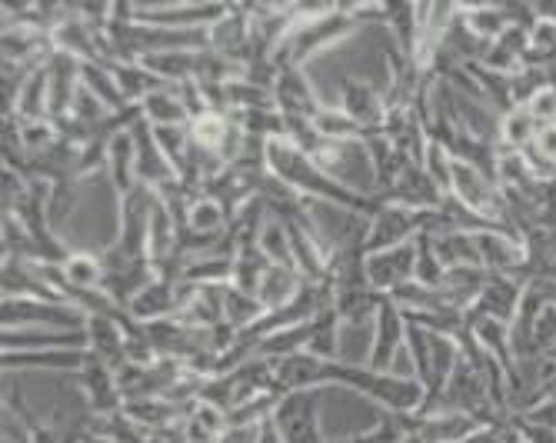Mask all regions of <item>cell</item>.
<instances>
[{"label": "cell", "mask_w": 556, "mask_h": 443, "mask_svg": "<svg viewBox=\"0 0 556 443\" xmlns=\"http://www.w3.org/2000/svg\"><path fill=\"white\" fill-rule=\"evenodd\" d=\"M400 320H403V314L396 311L393 301H383L377 307V340H374V357H370L374 370L387 374L393 357H396V351L403 347V343H400Z\"/></svg>", "instance_id": "obj_4"}, {"label": "cell", "mask_w": 556, "mask_h": 443, "mask_svg": "<svg viewBox=\"0 0 556 443\" xmlns=\"http://www.w3.org/2000/svg\"><path fill=\"white\" fill-rule=\"evenodd\" d=\"M4 364L11 367V364H40V367H58V370H77V367H87V354H37V357H4Z\"/></svg>", "instance_id": "obj_18"}, {"label": "cell", "mask_w": 556, "mask_h": 443, "mask_svg": "<svg viewBox=\"0 0 556 443\" xmlns=\"http://www.w3.org/2000/svg\"><path fill=\"white\" fill-rule=\"evenodd\" d=\"M261 314H267V311H264V304L254 298V293H243L237 287H227L224 290V320L230 327H243V324L254 327Z\"/></svg>", "instance_id": "obj_10"}, {"label": "cell", "mask_w": 556, "mask_h": 443, "mask_svg": "<svg viewBox=\"0 0 556 443\" xmlns=\"http://www.w3.org/2000/svg\"><path fill=\"white\" fill-rule=\"evenodd\" d=\"M130 151H134V137H130V134H121V137L111 143V151H108L114 180H117V187H121L124 193L130 190V174L137 170V167H130Z\"/></svg>", "instance_id": "obj_16"}, {"label": "cell", "mask_w": 556, "mask_h": 443, "mask_svg": "<svg viewBox=\"0 0 556 443\" xmlns=\"http://www.w3.org/2000/svg\"><path fill=\"white\" fill-rule=\"evenodd\" d=\"M343 114L353 117L361 127L383 124L380 97H377L374 87H367V84H346V87H343Z\"/></svg>", "instance_id": "obj_6"}, {"label": "cell", "mask_w": 556, "mask_h": 443, "mask_svg": "<svg viewBox=\"0 0 556 443\" xmlns=\"http://www.w3.org/2000/svg\"><path fill=\"white\" fill-rule=\"evenodd\" d=\"M80 84L97 97V101H104L108 111H121L124 107V93L114 80V74L108 67H97V64H80Z\"/></svg>", "instance_id": "obj_8"}, {"label": "cell", "mask_w": 556, "mask_h": 443, "mask_svg": "<svg viewBox=\"0 0 556 443\" xmlns=\"http://www.w3.org/2000/svg\"><path fill=\"white\" fill-rule=\"evenodd\" d=\"M257 443H283V436H280V430H277V423H274V417H270L267 423H261Z\"/></svg>", "instance_id": "obj_21"}, {"label": "cell", "mask_w": 556, "mask_h": 443, "mask_svg": "<svg viewBox=\"0 0 556 443\" xmlns=\"http://www.w3.org/2000/svg\"><path fill=\"white\" fill-rule=\"evenodd\" d=\"M536 121L527 114V107H517L514 114L500 117V147H507V151H527L536 137Z\"/></svg>", "instance_id": "obj_9"}, {"label": "cell", "mask_w": 556, "mask_h": 443, "mask_svg": "<svg viewBox=\"0 0 556 443\" xmlns=\"http://www.w3.org/2000/svg\"><path fill=\"white\" fill-rule=\"evenodd\" d=\"M314 414H317V390L290 393L274 414V423H277L283 443H320L324 433H320Z\"/></svg>", "instance_id": "obj_2"}, {"label": "cell", "mask_w": 556, "mask_h": 443, "mask_svg": "<svg viewBox=\"0 0 556 443\" xmlns=\"http://www.w3.org/2000/svg\"><path fill=\"white\" fill-rule=\"evenodd\" d=\"M300 270L296 267H283V264H270V270L264 274L261 287H257V301L264 304L267 314L287 307L296 293H300Z\"/></svg>", "instance_id": "obj_5"}, {"label": "cell", "mask_w": 556, "mask_h": 443, "mask_svg": "<svg viewBox=\"0 0 556 443\" xmlns=\"http://www.w3.org/2000/svg\"><path fill=\"white\" fill-rule=\"evenodd\" d=\"M4 317H8V330H11L14 324H64V327L80 330V324H84V311H77V307L47 304V301H40V304H24V301H17V298L8 301Z\"/></svg>", "instance_id": "obj_3"}, {"label": "cell", "mask_w": 556, "mask_h": 443, "mask_svg": "<svg viewBox=\"0 0 556 443\" xmlns=\"http://www.w3.org/2000/svg\"><path fill=\"white\" fill-rule=\"evenodd\" d=\"M54 140H58V134H54V127H50V121H24V127H21V143L27 147V151H37V154H43V151H50L54 147Z\"/></svg>", "instance_id": "obj_17"}, {"label": "cell", "mask_w": 556, "mask_h": 443, "mask_svg": "<svg viewBox=\"0 0 556 443\" xmlns=\"http://www.w3.org/2000/svg\"><path fill=\"white\" fill-rule=\"evenodd\" d=\"M227 134H230V124L220 114H207V117H200V121H190V143L200 147V151L220 154Z\"/></svg>", "instance_id": "obj_12"}, {"label": "cell", "mask_w": 556, "mask_h": 443, "mask_svg": "<svg viewBox=\"0 0 556 443\" xmlns=\"http://www.w3.org/2000/svg\"><path fill=\"white\" fill-rule=\"evenodd\" d=\"M314 127H317V134H320L324 140H353V137L361 134V124L353 121V117H346L343 107L320 111V114L314 117Z\"/></svg>", "instance_id": "obj_15"}, {"label": "cell", "mask_w": 556, "mask_h": 443, "mask_svg": "<svg viewBox=\"0 0 556 443\" xmlns=\"http://www.w3.org/2000/svg\"><path fill=\"white\" fill-rule=\"evenodd\" d=\"M364 274H367V287L374 290H396L403 283H410V277L417 274V243L407 240L400 248L367 254Z\"/></svg>", "instance_id": "obj_1"}, {"label": "cell", "mask_w": 556, "mask_h": 443, "mask_svg": "<svg viewBox=\"0 0 556 443\" xmlns=\"http://www.w3.org/2000/svg\"><path fill=\"white\" fill-rule=\"evenodd\" d=\"M64 277L71 283V293L74 290H93L97 283H104V264L90 254H74L67 264H64Z\"/></svg>", "instance_id": "obj_13"}, {"label": "cell", "mask_w": 556, "mask_h": 443, "mask_svg": "<svg viewBox=\"0 0 556 443\" xmlns=\"http://www.w3.org/2000/svg\"><path fill=\"white\" fill-rule=\"evenodd\" d=\"M87 340H90V347L97 351V357H104V360H117L124 354V340L117 333V324L108 320V317H90L87 324Z\"/></svg>", "instance_id": "obj_11"}, {"label": "cell", "mask_w": 556, "mask_h": 443, "mask_svg": "<svg viewBox=\"0 0 556 443\" xmlns=\"http://www.w3.org/2000/svg\"><path fill=\"white\" fill-rule=\"evenodd\" d=\"M143 114H147V121H154L157 127H180L190 117L180 97L164 90V87L143 97Z\"/></svg>", "instance_id": "obj_7"}, {"label": "cell", "mask_w": 556, "mask_h": 443, "mask_svg": "<svg viewBox=\"0 0 556 443\" xmlns=\"http://www.w3.org/2000/svg\"><path fill=\"white\" fill-rule=\"evenodd\" d=\"M187 214H190L187 217V227L193 233H200V237H211V233H217L224 227V207L214 201V197H200L197 204H190Z\"/></svg>", "instance_id": "obj_14"}, {"label": "cell", "mask_w": 556, "mask_h": 443, "mask_svg": "<svg viewBox=\"0 0 556 443\" xmlns=\"http://www.w3.org/2000/svg\"><path fill=\"white\" fill-rule=\"evenodd\" d=\"M527 114L536 121V127H549L556 124V87H546L540 90L533 101L527 104Z\"/></svg>", "instance_id": "obj_19"}, {"label": "cell", "mask_w": 556, "mask_h": 443, "mask_svg": "<svg viewBox=\"0 0 556 443\" xmlns=\"http://www.w3.org/2000/svg\"><path fill=\"white\" fill-rule=\"evenodd\" d=\"M74 114H77V121H80V124H97L100 117L108 114V107H104V101H97V97H93L84 84H77Z\"/></svg>", "instance_id": "obj_20"}]
</instances>
